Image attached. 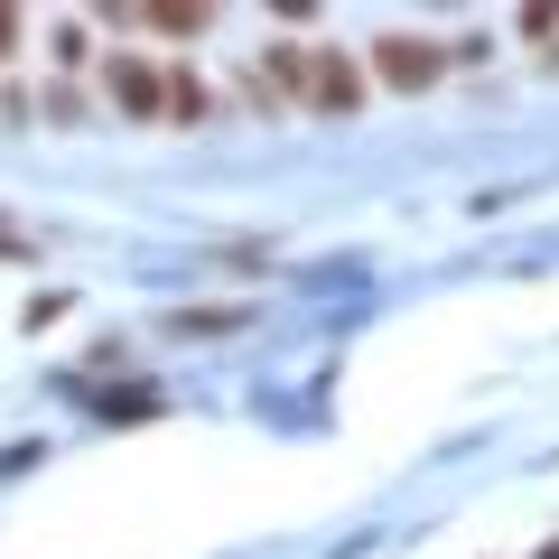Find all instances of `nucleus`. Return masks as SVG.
Returning a JSON list of instances; mask_svg holds the SVG:
<instances>
[{"mask_svg": "<svg viewBox=\"0 0 559 559\" xmlns=\"http://www.w3.org/2000/svg\"><path fill=\"white\" fill-rule=\"evenodd\" d=\"M168 112H178V121H197V112H205V84L187 75V66H178V75H168Z\"/></svg>", "mask_w": 559, "mask_h": 559, "instance_id": "nucleus-6", "label": "nucleus"}, {"mask_svg": "<svg viewBox=\"0 0 559 559\" xmlns=\"http://www.w3.org/2000/svg\"><path fill=\"white\" fill-rule=\"evenodd\" d=\"M540 559H559V540H550V550H540Z\"/></svg>", "mask_w": 559, "mask_h": 559, "instance_id": "nucleus-8", "label": "nucleus"}, {"mask_svg": "<svg viewBox=\"0 0 559 559\" xmlns=\"http://www.w3.org/2000/svg\"><path fill=\"white\" fill-rule=\"evenodd\" d=\"M373 75L401 84V94H419V84H439V75H448V57H439L429 38H382V47H373Z\"/></svg>", "mask_w": 559, "mask_h": 559, "instance_id": "nucleus-3", "label": "nucleus"}, {"mask_svg": "<svg viewBox=\"0 0 559 559\" xmlns=\"http://www.w3.org/2000/svg\"><path fill=\"white\" fill-rule=\"evenodd\" d=\"M103 84H112V103H121L131 121H159V112H168V75H159V57H140V47L103 57Z\"/></svg>", "mask_w": 559, "mask_h": 559, "instance_id": "nucleus-1", "label": "nucleus"}, {"mask_svg": "<svg viewBox=\"0 0 559 559\" xmlns=\"http://www.w3.org/2000/svg\"><path fill=\"white\" fill-rule=\"evenodd\" d=\"M364 103V66L345 47H308V112H355Z\"/></svg>", "mask_w": 559, "mask_h": 559, "instance_id": "nucleus-2", "label": "nucleus"}, {"mask_svg": "<svg viewBox=\"0 0 559 559\" xmlns=\"http://www.w3.org/2000/svg\"><path fill=\"white\" fill-rule=\"evenodd\" d=\"M131 28H159V38H197L205 10H187V0H150V10H131Z\"/></svg>", "mask_w": 559, "mask_h": 559, "instance_id": "nucleus-4", "label": "nucleus"}, {"mask_svg": "<svg viewBox=\"0 0 559 559\" xmlns=\"http://www.w3.org/2000/svg\"><path fill=\"white\" fill-rule=\"evenodd\" d=\"M10 47H20V20H10V10H0V57H10Z\"/></svg>", "mask_w": 559, "mask_h": 559, "instance_id": "nucleus-7", "label": "nucleus"}, {"mask_svg": "<svg viewBox=\"0 0 559 559\" xmlns=\"http://www.w3.org/2000/svg\"><path fill=\"white\" fill-rule=\"evenodd\" d=\"M261 75L280 84V103H308V47H271V57H261Z\"/></svg>", "mask_w": 559, "mask_h": 559, "instance_id": "nucleus-5", "label": "nucleus"}]
</instances>
